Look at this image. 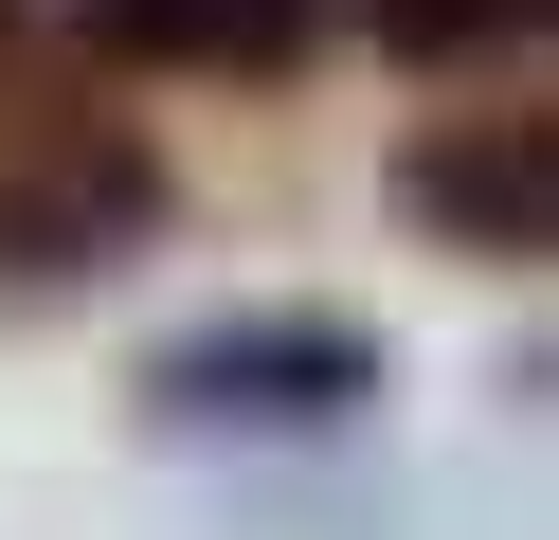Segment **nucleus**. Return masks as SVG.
Segmentation results:
<instances>
[{
  "label": "nucleus",
  "mask_w": 559,
  "mask_h": 540,
  "mask_svg": "<svg viewBox=\"0 0 559 540\" xmlns=\"http://www.w3.org/2000/svg\"><path fill=\"white\" fill-rule=\"evenodd\" d=\"M379 396H397V343L343 324V307H217V324L127 360V415L145 432H217V451H325Z\"/></svg>",
  "instance_id": "1"
},
{
  "label": "nucleus",
  "mask_w": 559,
  "mask_h": 540,
  "mask_svg": "<svg viewBox=\"0 0 559 540\" xmlns=\"http://www.w3.org/2000/svg\"><path fill=\"white\" fill-rule=\"evenodd\" d=\"M163 235H181V180H163V144H127L109 108L0 127V307H73V288L145 271Z\"/></svg>",
  "instance_id": "2"
},
{
  "label": "nucleus",
  "mask_w": 559,
  "mask_h": 540,
  "mask_svg": "<svg viewBox=\"0 0 559 540\" xmlns=\"http://www.w3.org/2000/svg\"><path fill=\"white\" fill-rule=\"evenodd\" d=\"M379 199H397L415 252L542 271V252H559V127H542V108H433V127H397Z\"/></svg>",
  "instance_id": "3"
},
{
  "label": "nucleus",
  "mask_w": 559,
  "mask_h": 540,
  "mask_svg": "<svg viewBox=\"0 0 559 540\" xmlns=\"http://www.w3.org/2000/svg\"><path fill=\"white\" fill-rule=\"evenodd\" d=\"M109 72H181V91H289L325 55V0H73Z\"/></svg>",
  "instance_id": "4"
},
{
  "label": "nucleus",
  "mask_w": 559,
  "mask_h": 540,
  "mask_svg": "<svg viewBox=\"0 0 559 540\" xmlns=\"http://www.w3.org/2000/svg\"><path fill=\"white\" fill-rule=\"evenodd\" d=\"M361 36L415 72V91H451V72H506L523 36H542V0H361Z\"/></svg>",
  "instance_id": "5"
},
{
  "label": "nucleus",
  "mask_w": 559,
  "mask_h": 540,
  "mask_svg": "<svg viewBox=\"0 0 559 540\" xmlns=\"http://www.w3.org/2000/svg\"><path fill=\"white\" fill-rule=\"evenodd\" d=\"M0 36H19V0H0Z\"/></svg>",
  "instance_id": "6"
}]
</instances>
